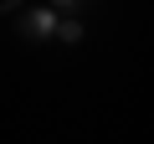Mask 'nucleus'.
<instances>
[{"mask_svg":"<svg viewBox=\"0 0 154 144\" xmlns=\"http://www.w3.org/2000/svg\"><path fill=\"white\" fill-rule=\"evenodd\" d=\"M51 5H57V11H67V5H77V0H51Z\"/></svg>","mask_w":154,"mask_h":144,"instance_id":"4","label":"nucleus"},{"mask_svg":"<svg viewBox=\"0 0 154 144\" xmlns=\"http://www.w3.org/2000/svg\"><path fill=\"white\" fill-rule=\"evenodd\" d=\"M57 36H62V41H82V21H72V16H67V21L57 26Z\"/></svg>","mask_w":154,"mask_h":144,"instance_id":"2","label":"nucleus"},{"mask_svg":"<svg viewBox=\"0 0 154 144\" xmlns=\"http://www.w3.org/2000/svg\"><path fill=\"white\" fill-rule=\"evenodd\" d=\"M16 5H21V0H0V11H16Z\"/></svg>","mask_w":154,"mask_h":144,"instance_id":"3","label":"nucleus"},{"mask_svg":"<svg viewBox=\"0 0 154 144\" xmlns=\"http://www.w3.org/2000/svg\"><path fill=\"white\" fill-rule=\"evenodd\" d=\"M57 26H62L57 11H31V16H26V36H31V41H36V36H57Z\"/></svg>","mask_w":154,"mask_h":144,"instance_id":"1","label":"nucleus"}]
</instances>
